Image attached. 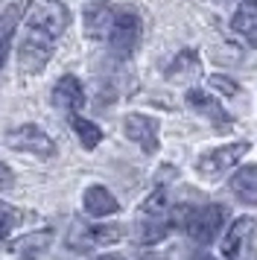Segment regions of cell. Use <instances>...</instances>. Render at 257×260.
<instances>
[{
	"label": "cell",
	"instance_id": "12",
	"mask_svg": "<svg viewBox=\"0 0 257 260\" xmlns=\"http://www.w3.org/2000/svg\"><path fill=\"white\" fill-rule=\"evenodd\" d=\"M53 106L58 111H65V114H76L82 106H85V88L76 76H61L53 88Z\"/></svg>",
	"mask_w": 257,
	"mask_h": 260
},
{
	"label": "cell",
	"instance_id": "16",
	"mask_svg": "<svg viewBox=\"0 0 257 260\" xmlns=\"http://www.w3.org/2000/svg\"><path fill=\"white\" fill-rule=\"evenodd\" d=\"M199 73H202L199 53H196V50H181V53L173 59L167 76H170V82H190V79H196Z\"/></svg>",
	"mask_w": 257,
	"mask_h": 260
},
{
	"label": "cell",
	"instance_id": "7",
	"mask_svg": "<svg viewBox=\"0 0 257 260\" xmlns=\"http://www.w3.org/2000/svg\"><path fill=\"white\" fill-rule=\"evenodd\" d=\"M6 143L18 152H29L35 158H53L56 155V143L38 126H21V129H12L6 135Z\"/></svg>",
	"mask_w": 257,
	"mask_h": 260
},
{
	"label": "cell",
	"instance_id": "18",
	"mask_svg": "<svg viewBox=\"0 0 257 260\" xmlns=\"http://www.w3.org/2000/svg\"><path fill=\"white\" fill-rule=\"evenodd\" d=\"M70 126H73V132H76V138H79V143L85 146V149H97V146H100V141H103V129H100L97 123L73 114V117H70Z\"/></svg>",
	"mask_w": 257,
	"mask_h": 260
},
{
	"label": "cell",
	"instance_id": "22",
	"mask_svg": "<svg viewBox=\"0 0 257 260\" xmlns=\"http://www.w3.org/2000/svg\"><path fill=\"white\" fill-rule=\"evenodd\" d=\"M12 184H15V173H12L9 167L0 161V190H9Z\"/></svg>",
	"mask_w": 257,
	"mask_h": 260
},
{
	"label": "cell",
	"instance_id": "17",
	"mask_svg": "<svg viewBox=\"0 0 257 260\" xmlns=\"http://www.w3.org/2000/svg\"><path fill=\"white\" fill-rule=\"evenodd\" d=\"M50 243H53V231L44 228V231H33V234L18 237V240L9 243L6 248H9L12 254H21V257H35V254H41Z\"/></svg>",
	"mask_w": 257,
	"mask_h": 260
},
{
	"label": "cell",
	"instance_id": "13",
	"mask_svg": "<svg viewBox=\"0 0 257 260\" xmlns=\"http://www.w3.org/2000/svg\"><path fill=\"white\" fill-rule=\"evenodd\" d=\"M231 29L248 47H257V0H243L231 18Z\"/></svg>",
	"mask_w": 257,
	"mask_h": 260
},
{
	"label": "cell",
	"instance_id": "4",
	"mask_svg": "<svg viewBox=\"0 0 257 260\" xmlns=\"http://www.w3.org/2000/svg\"><path fill=\"white\" fill-rule=\"evenodd\" d=\"M123 240V225H85L73 222L68 234V248L73 251H91L97 246H111Z\"/></svg>",
	"mask_w": 257,
	"mask_h": 260
},
{
	"label": "cell",
	"instance_id": "21",
	"mask_svg": "<svg viewBox=\"0 0 257 260\" xmlns=\"http://www.w3.org/2000/svg\"><path fill=\"white\" fill-rule=\"evenodd\" d=\"M210 88H216V91L225 94V96H234L240 91V85L234 82V79H228V76H210Z\"/></svg>",
	"mask_w": 257,
	"mask_h": 260
},
{
	"label": "cell",
	"instance_id": "11",
	"mask_svg": "<svg viewBox=\"0 0 257 260\" xmlns=\"http://www.w3.org/2000/svg\"><path fill=\"white\" fill-rule=\"evenodd\" d=\"M184 103L193 108L196 114H202L208 123H213V126H228V123H231V114H228V111L219 106V100H216L213 94H208V91L190 88V91L184 94Z\"/></svg>",
	"mask_w": 257,
	"mask_h": 260
},
{
	"label": "cell",
	"instance_id": "14",
	"mask_svg": "<svg viewBox=\"0 0 257 260\" xmlns=\"http://www.w3.org/2000/svg\"><path fill=\"white\" fill-rule=\"evenodd\" d=\"M82 205H85V213L93 216V219H103V216H111V213L120 211V205L111 196V190H105L103 184H91V187L85 190Z\"/></svg>",
	"mask_w": 257,
	"mask_h": 260
},
{
	"label": "cell",
	"instance_id": "3",
	"mask_svg": "<svg viewBox=\"0 0 257 260\" xmlns=\"http://www.w3.org/2000/svg\"><path fill=\"white\" fill-rule=\"evenodd\" d=\"M175 225H181L187 234L196 243L208 246L219 237L222 225H225V208L222 205H199V208H173Z\"/></svg>",
	"mask_w": 257,
	"mask_h": 260
},
{
	"label": "cell",
	"instance_id": "20",
	"mask_svg": "<svg viewBox=\"0 0 257 260\" xmlns=\"http://www.w3.org/2000/svg\"><path fill=\"white\" fill-rule=\"evenodd\" d=\"M21 222V211L12 208L9 202H0V246L6 243V237L15 231V225Z\"/></svg>",
	"mask_w": 257,
	"mask_h": 260
},
{
	"label": "cell",
	"instance_id": "25",
	"mask_svg": "<svg viewBox=\"0 0 257 260\" xmlns=\"http://www.w3.org/2000/svg\"><path fill=\"white\" fill-rule=\"evenodd\" d=\"M199 260H213V257H199Z\"/></svg>",
	"mask_w": 257,
	"mask_h": 260
},
{
	"label": "cell",
	"instance_id": "19",
	"mask_svg": "<svg viewBox=\"0 0 257 260\" xmlns=\"http://www.w3.org/2000/svg\"><path fill=\"white\" fill-rule=\"evenodd\" d=\"M15 26H18V9L9 6L6 12L0 15V68L9 56V47H12V38H15Z\"/></svg>",
	"mask_w": 257,
	"mask_h": 260
},
{
	"label": "cell",
	"instance_id": "24",
	"mask_svg": "<svg viewBox=\"0 0 257 260\" xmlns=\"http://www.w3.org/2000/svg\"><path fill=\"white\" fill-rule=\"evenodd\" d=\"M216 3H231V0H216Z\"/></svg>",
	"mask_w": 257,
	"mask_h": 260
},
{
	"label": "cell",
	"instance_id": "10",
	"mask_svg": "<svg viewBox=\"0 0 257 260\" xmlns=\"http://www.w3.org/2000/svg\"><path fill=\"white\" fill-rule=\"evenodd\" d=\"M123 129H126L128 141L138 143L146 155L158 152V120L155 117H149V114H128Z\"/></svg>",
	"mask_w": 257,
	"mask_h": 260
},
{
	"label": "cell",
	"instance_id": "5",
	"mask_svg": "<svg viewBox=\"0 0 257 260\" xmlns=\"http://www.w3.org/2000/svg\"><path fill=\"white\" fill-rule=\"evenodd\" d=\"M248 149H251V143H248V141H237V143L216 146V149H210V152H205L202 158H199V161H196V170H199L205 178H219L225 170L237 167V161H243Z\"/></svg>",
	"mask_w": 257,
	"mask_h": 260
},
{
	"label": "cell",
	"instance_id": "6",
	"mask_svg": "<svg viewBox=\"0 0 257 260\" xmlns=\"http://www.w3.org/2000/svg\"><path fill=\"white\" fill-rule=\"evenodd\" d=\"M138 41H140V18L135 9H117V21H114V29L108 36V44L114 50V56L120 59H128L135 50H138Z\"/></svg>",
	"mask_w": 257,
	"mask_h": 260
},
{
	"label": "cell",
	"instance_id": "1",
	"mask_svg": "<svg viewBox=\"0 0 257 260\" xmlns=\"http://www.w3.org/2000/svg\"><path fill=\"white\" fill-rule=\"evenodd\" d=\"M70 12L65 0H33L18 41V64L23 73H41L53 56L56 38L68 29Z\"/></svg>",
	"mask_w": 257,
	"mask_h": 260
},
{
	"label": "cell",
	"instance_id": "2",
	"mask_svg": "<svg viewBox=\"0 0 257 260\" xmlns=\"http://www.w3.org/2000/svg\"><path fill=\"white\" fill-rule=\"evenodd\" d=\"M173 228H175L173 208L167 205V193H164V187H158L149 199L140 205L138 225H135V237H138L140 246H155V243H161Z\"/></svg>",
	"mask_w": 257,
	"mask_h": 260
},
{
	"label": "cell",
	"instance_id": "9",
	"mask_svg": "<svg viewBox=\"0 0 257 260\" xmlns=\"http://www.w3.org/2000/svg\"><path fill=\"white\" fill-rule=\"evenodd\" d=\"M82 21H85V36L91 41H108L117 21V6H111V3H88L85 12H82Z\"/></svg>",
	"mask_w": 257,
	"mask_h": 260
},
{
	"label": "cell",
	"instance_id": "23",
	"mask_svg": "<svg viewBox=\"0 0 257 260\" xmlns=\"http://www.w3.org/2000/svg\"><path fill=\"white\" fill-rule=\"evenodd\" d=\"M97 260H120L117 254H103V257H97Z\"/></svg>",
	"mask_w": 257,
	"mask_h": 260
},
{
	"label": "cell",
	"instance_id": "15",
	"mask_svg": "<svg viewBox=\"0 0 257 260\" xmlns=\"http://www.w3.org/2000/svg\"><path fill=\"white\" fill-rule=\"evenodd\" d=\"M228 184H231V193L243 202V205H251V208L257 205V167L254 164L240 167L231 176Z\"/></svg>",
	"mask_w": 257,
	"mask_h": 260
},
{
	"label": "cell",
	"instance_id": "8",
	"mask_svg": "<svg viewBox=\"0 0 257 260\" xmlns=\"http://www.w3.org/2000/svg\"><path fill=\"white\" fill-rule=\"evenodd\" d=\"M254 216H240V219H234L231 228L225 231V237H222V257L225 260H243L245 251H248V246H251V240H254Z\"/></svg>",
	"mask_w": 257,
	"mask_h": 260
}]
</instances>
